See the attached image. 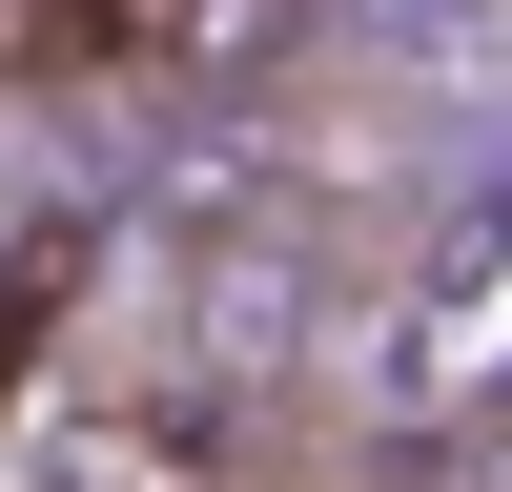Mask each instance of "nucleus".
I'll return each instance as SVG.
<instances>
[{"label": "nucleus", "mask_w": 512, "mask_h": 492, "mask_svg": "<svg viewBox=\"0 0 512 492\" xmlns=\"http://www.w3.org/2000/svg\"><path fill=\"white\" fill-rule=\"evenodd\" d=\"M123 41H144V62L185 82V103H267V82L328 41V0H144Z\"/></svg>", "instance_id": "nucleus-1"}, {"label": "nucleus", "mask_w": 512, "mask_h": 492, "mask_svg": "<svg viewBox=\"0 0 512 492\" xmlns=\"http://www.w3.org/2000/svg\"><path fill=\"white\" fill-rule=\"evenodd\" d=\"M0 21H41V41H82V21H144V0H0Z\"/></svg>", "instance_id": "nucleus-2"}]
</instances>
